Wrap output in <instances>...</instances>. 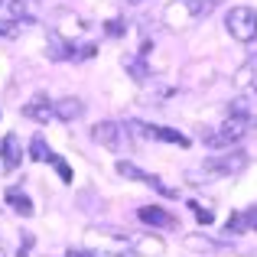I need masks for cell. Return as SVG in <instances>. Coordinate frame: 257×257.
I'll list each match as a JSON object with an SVG mask.
<instances>
[{
	"label": "cell",
	"instance_id": "6da1fadb",
	"mask_svg": "<svg viewBox=\"0 0 257 257\" xmlns=\"http://www.w3.org/2000/svg\"><path fill=\"white\" fill-rule=\"evenodd\" d=\"M257 127V117L251 111H247L244 104H231V117L225 120V124L218 127V131H212L205 137L208 147H228V144H238L244 134H251Z\"/></svg>",
	"mask_w": 257,
	"mask_h": 257
},
{
	"label": "cell",
	"instance_id": "7a4b0ae2",
	"mask_svg": "<svg viewBox=\"0 0 257 257\" xmlns=\"http://www.w3.org/2000/svg\"><path fill=\"white\" fill-rule=\"evenodd\" d=\"M225 26H228V33H231V39H238V43H254L257 39V10H251V7H234V10H228Z\"/></svg>",
	"mask_w": 257,
	"mask_h": 257
},
{
	"label": "cell",
	"instance_id": "3957f363",
	"mask_svg": "<svg viewBox=\"0 0 257 257\" xmlns=\"http://www.w3.org/2000/svg\"><path fill=\"white\" fill-rule=\"evenodd\" d=\"M127 131H134L144 140H163V144H176V147H189V137L173 127H160V124H147V120H127Z\"/></svg>",
	"mask_w": 257,
	"mask_h": 257
},
{
	"label": "cell",
	"instance_id": "277c9868",
	"mask_svg": "<svg viewBox=\"0 0 257 257\" xmlns=\"http://www.w3.org/2000/svg\"><path fill=\"white\" fill-rule=\"evenodd\" d=\"M91 137L98 140L101 147H107V150L120 153L131 147V137H127V124H114V120H101V124H94Z\"/></svg>",
	"mask_w": 257,
	"mask_h": 257
},
{
	"label": "cell",
	"instance_id": "5b68a950",
	"mask_svg": "<svg viewBox=\"0 0 257 257\" xmlns=\"http://www.w3.org/2000/svg\"><path fill=\"white\" fill-rule=\"evenodd\" d=\"M117 173H120V176H127V179H137V182H147V186H153V189H157V192L170 195V199H173V195H176L173 189L166 186V182H160L157 176H150V173L137 170V166H134V163H124V160H120V163H117Z\"/></svg>",
	"mask_w": 257,
	"mask_h": 257
},
{
	"label": "cell",
	"instance_id": "8992f818",
	"mask_svg": "<svg viewBox=\"0 0 257 257\" xmlns=\"http://www.w3.org/2000/svg\"><path fill=\"white\" fill-rule=\"evenodd\" d=\"M247 166V157L244 153H231V157H218V160H208L205 170L215 173V176H231V173H241Z\"/></svg>",
	"mask_w": 257,
	"mask_h": 257
},
{
	"label": "cell",
	"instance_id": "52a82bcc",
	"mask_svg": "<svg viewBox=\"0 0 257 257\" xmlns=\"http://www.w3.org/2000/svg\"><path fill=\"white\" fill-rule=\"evenodd\" d=\"M23 114L30 120H36V124H46L49 117H56V104H49V98H46V94H36V98H30L23 104Z\"/></svg>",
	"mask_w": 257,
	"mask_h": 257
},
{
	"label": "cell",
	"instance_id": "ba28073f",
	"mask_svg": "<svg viewBox=\"0 0 257 257\" xmlns=\"http://www.w3.org/2000/svg\"><path fill=\"white\" fill-rule=\"evenodd\" d=\"M0 160H4V170H17L20 160H23V144H20L17 134H7L0 140Z\"/></svg>",
	"mask_w": 257,
	"mask_h": 257
},
{
	"label": "cell",
	"instance_id": "9c48e42d",
	"mask_svg": "<svg viewBox=\"0 0 257 257\" xmlns=\"http://www.w3.org/2000/svg\"><path fill=\"white\" fill-rule=\"evenodd\" d=\"M137 215H140V221H144V225H153V228H176V215L163 212L160 205H144Z\"/></svg>",
	"mask_w": 257,
	"mask_h": 257
},
{
	"label": "cell",
	"instance_id": "30bf717a",
	"mask_svg": "<svg viewBox=\"0 0 257 257\" xmlns=\"http://www.w3.org/2000/svg\"><path fill=\"white\" fill-rule=\"evenodd\" d=\"M46 49H49V59H56V62L75 56V46H69L62 36H59V33H49V39H46Z\"/></svg>",
	"mask_w": 257,
	"mask_h": 257
},
{
	"label": "cell",
	"instance_id": "8fae6325",
	"mask_svg": "<svg viewBox=\"0 0 257 257\" xmlns=\"http://www.w3.org/2000/svg\"><path fill=\"white\" fill-rule=\"evenodd\" d=\"M82 111H85V107H82V101H78V98H62L56 104V117H62V120H78V117H82Z\"/></svg>",
	"mask_w": 257,
	"mask_h": 257
},
{
	"label": "cell",
	"instance_id": "7c38bea8",
	"mask_svg": "<svg viewBox=\"0 0 257 257\" xmlns=\"http://www.w3.org/2000/svg\"><path fill=\"white\" fill-rule=\"evenodd\" d=\"M234 82H238L241 88H254V91H257V56L247 59V62L241 65L238 75H234Z\"/></svg>",
	"mask_w": 257,
	"mask_h": 257
},
{
	"label": "cell",
	"instance_id": "4fadbf2b",
	"mask_svg": "<svg viewBox=\"0 0 257 257\" xmlns=\"http://www.w3.org/2000/svg\"><path fill=\"white\" fill-rule=\"evenodd\" d=\"M7 205H13L20 215H33V202H30V195H23L20 189H7Z\"/></svg>",
	"mask_w": 257,
	"mask_h": 257
},
{
	"label": "cell",
	"instance_id": "5bb4252c",
	"mask_svg": "<svg viewBox=\"0 0 257 257\" xmlns=\"http://www.w3.org/2000/svg\"><path fill=\"white\" fill-rule=\"evenodd\" d=\"M30 157L33 160H39V163H49V147H46V140L43 137H33V144H30Z\"/></svg>",
	"mask_w": 257,
	"mask_h": 257
},
{
	"label": "cell",
	"instance_id": "9a60e30c",
	"mask_svg": "<svg viewBox=\"0 0 257 257\" xmlns=\"http://www.w3.org/2000/svg\"><path fill=\"white\" fill-rule=\"evenodd\" d=\"M124 69H131V75L137 78V82H147V75H150V72H147V65L140 62V59H124Z\"/></svg>",
	"mask_w": 257,
	"mask_h": 257
},
{
	"label": "cell",
	"instance_id": "2e32d148",
	"mask_svg": "<svg viewBox=\"0 0 257 257\" xmlns=\"http://www.w3.org/2000/svg\"><path fill=\"white\" fill-rule=\"evenodd\" d=\"M49 163L56 166V173H59V179H62V182H72V166L65 163L62 157H49Z\"/></svg>",
	"mask_w": 257,
	"mask_h": 257
},
{
	"label": "cell",
	"instance_id": "e0dca14e",
	"mask_svg": "<svg viewBox=\"0 0 257 257\" xmlns=\"http://www.w3.org/2000/svg\"><path fill=\"white\" fill-rule=\"evenodd\" d=\"M244 228H247V215L238 212V215H231V218H228V228H225V231L228 234H238V231H244Z\"/></svg>",
	"mask_w": 257,
	"mask_h": 257
},
{
	"label": "cell",
	"instance_id": "ac0fdd59",
	"mask_svg": "<svg viewBox=\"0 0 257 257\" xmlns=\"http://www.w3.org/2000/svg\"><path fill=\"white\" fill-rule=\"evenodd\" d=\"M192 208H195V218H199L202 225H212V221H215V215H212V212H205V208H199V205H192Z\"/></svg>",
	"mask_w": 257,
	"mask_h": 257
},
{
	"label": "cell",
	"instance_id": "d6986e66",
	"mask_svg": "<svg viewBox=\"0 0 257 257\" xmlns=\"http://www.w3.org/2000/svg\"><path fill=\"white\" fill-rule=\"evenodd\" d=\"M107 36H124V23H120V20H111V23H107Z\"/></svg>",
	"mask_w": 257,
	"mask_h": 257
},
{
	"label": "cell",
	"instance_id": "ffe728a7",
	"mask_svg": "<svg viewBox=\"0 0 257 257\" xmlns=\"http://www.w3.org/2000/svg\"><path fill=\"white\" fill-rule=\"evenodd\" d=\"M13 30H17V23H10V20L0 17V36H13Z\"/></svg>",
	"mask_w": 257,
	"mask_h": 257
},
{
	"label": "cell",
	"instance_id": "44dd1931",
	"mask_svg": "<svg viewBox=\"0 0 257 257\" xmlns=\"http://www.w3.org/2000/svg\"><path fill=\"white\" fill-rule=\"evenodd\" d=\"M247 215V228H257V208H251V212H244Z\"/></svg>",
	"mask_w": 257,
	"mask_h": 257
},
{
	"label": "cell",
	"instance_id": "7402d4cb",
	"mask_svg": "<svg viewBox=\"0 0 257 257\" xmlns=\"http://www.w3.org/2000/svg\"><path fill=\"white\" fill-rule=\"evenodd\" d=\"M69 257H85V254H69Z\"/></svg>",
	"mask_w": 257,
	"mask_h": 257
}]
</instances>
